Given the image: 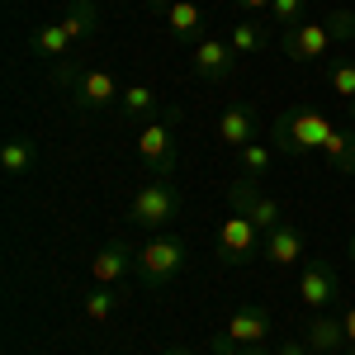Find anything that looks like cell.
<instances>
[{"instance_id": "cell-1", "label": "cell", "mask_w": 355, "mask_h": 355, "mask_svg": "<svg viewBox=\"0 0 355 355\" xmlns=\"http://www.w3.org/2000/svg\"><path fill=\"white\" fill-rule=\"evenodd\" d=\"M275 152H284V157H308V152H322L341 175H355V133H341V128H331L327 119L318 110H284L275 119Z\"/></svg>"}, {"instance_id": "cell-2", "label": "cell", "mask_w": 355, "mask_h": 355, "mask_svg": "<svg viewBox=\"0 0 355 355\" xmlns=\"http://www.w3.org/2000/svg\"><path fill=\"white\" fill-rule=\"evenodd\" d=\"M346 38H355V15L336 10L331 19H299L294 28H284L279 48L294 62H322L331 53V43H346Z\"/></svg>"}, {"instance_id": "cell-3", "label": "cell", "mask_w": 355, "mask_h": 355, "mask_svg": "<svg viewBox=\"0 0 355 355\" xmlns=\"http://www.w3.org/2000/svg\"><path fill=\"white\" fill-rule=\"evenodd\" d=\"M175 214H180V190H175L171 175L147 180V185L133 194V204H128V223H133V227H147V232H162Z\"/></svg>"}, {"instance_id": "cell-4", "label": "cell", "mask_w": 355, "mask_h": 355, "mask_svg": "<svg viewBox=\"0 0 355 355\" xmlns=\"http://www.w3.org/2000/svg\"><path fill=\"white\" fill-rule=\"evenodd\" d=\"M185 256H190V246L180 237H152V242L137 246V275L152 289H162V284H171L175 275L185 270Z\"/></svg>"}, {"instance_id": "cell-5", "label": "cell", "mask_w": 355, "mask_h": 355, "mask_svg": "<svg viewBox=\"0 0 355 355\" xmlns=\"http://www.w3.org/2000/svg\"><path fill=\"white\" fill-rule=\"evenodd\" d=\"M266 336H270V313L256 308V303H246V308H237V313L223 322V331H214L209 351L223 355V351H237V346H261Z\"/></svg>"}, {"instance_id": "cell-6", "label": "cell", "mask_w": 355, "mask_h": 355, "mask_svg": "<svg viewBox=\"0 0 355 355\" xmlns=\"http://www.w3.org/2000/svg\"><path fill=\"white\" fill-rule=\"evenodd\" d=\"M137 162L157 175H175V114L137 128Z\"/></svg>"}, {"instance_id": "cell-7", "label": "cell", "mask_w": 355, "mask_h": 355, "mask_svg": "<svg viewBox=\"0 0 355 355\" xmlns=\"http://www.w3.org/2000/svg\"><path fill=\"white\" fill-rule=\"evenodd\" d=\"M218 256L227 266H246V261L266 256V232L246 218V214H232V218H223V227H218Z\"/></svg>"}, {"instance_id": "cell-8", "label": "cell", "mask_w": 355, "mask_h": 355, "mask_svg": "<svg viewBox=\"0 0 355 355\" xmlns=\"http://www.w3.org/2000/svg\"><path fill=\"white\" fill-rule=\"evenodd\" d=\"M194 76L209 85H223L232 81V71H237V53H232V43L227 38H199L194 43Z\"/></svg>"}, {"instance_id": "cell-9", "label": "cell", "mask_w": 355, "mask_h": 355, "mask_svg": "<svg viewBox=\"0 0 355 355\" xmlns=\"http://www.w3.org/2000/svg\"><path fill=\"white\" fill-rule=\"evenodd\" d=\"M71 95H76V105H81V114H100L110 110V105H119V81H114L110 67H85L81 81L71 85Z\"/></svg>"}, {"instance_id": "cell-10", "label": "cell", "mask_w": 355, "mask_h": 355, "mask_svg": "<svg viewBox=\"0 0 355 355\" xmlns=\"http://www.w3.org/2000/svg\"><path fill=\"white\" fill-rule=\"evenodd\" d=\"M227 199H232V214H246V218L256 223L261 232H270V227H279V223H284V209L275 204L270 194H261L251 180H237V185L227 190Z\"/></svg>"}, {"instance_id": "cell-11", "label": "cell", "mask_w": 355, "mask_h": 355, "mask_svg": "<svg viewBox=\"0 0 355 355\" xmlns=\"http://www.w3.org/2000/svg\"><path fill=\"white\" fill-rule=\"evenodd\" d=\"M147 5L166 19V33L175 43H199L204 38V10L194 0H147Z\"/></svg>"}, {"instance_id": "cell-12", "label": "cell", "mask_w": 355, "mask_h": 355, "mask_svg": "<svg viewBox=\"0 0 355 355\" xmlns=\"http://www.w3.org/2000/svg\"><path fill=\"white\" fill-rule=\"evenodd\" d=\"M336 289L341 279L331 270V261H303V275H299V299L313 308V313H327L336 303Z\"/></svg>"}, {"instance_id": "cell-13", "label": "cell", "mask_w": 355, "mask_h": 355, "mask_svg": "<svg viewBox=\"0 0 355 355\" xmlns=\"http://www.w3.org/2000/svg\"><path fill=\"white\" fill-rule=\"evenodd\" d=\"M128 270H137V251L123 242V237L105 242V246H100V256L90 261V279H95V284H119Z\"/></svg>"}, {"instance_id": "cell-14", "label": "cell", "mask_w": 355, "mask_h": 355, "mask_svg": "<svg viewBox=\"0 0 355 355\" xmlns=\"http://www.w3.org/2000/svg\"><path fill=\"white\" fill-rule=\"evenodd\" d=\"M218 142L232 147V152H242L246 142H256V110L251 105H227L218 114Z\"/></svg>"}, {"instance_id": "cell-15", "label": "cell", "mask_w": 355, "mask_h": 355, "mask_svg": "<svg viewBox=\"0 0 355 355\" xmlns=\"http://www.w3.org/2000/svg\"><path fill=\"white\" fill-rule=\"evenodd\" d=\"M303 341H308V351H318V355H336L346 346V327H341L336 313H313L308 327H303Z\"/></svg>"}, {"instance_id": "cell-16", "label": "cell", "mask_w": 355, "mask_h": 355, "mask_svg": "<svg viewBox=\"0 0 355 355\" xmlns=\"http://www.w3.org/2000/svg\"><path fill=\"white\" fill-rule=\"evenodd\" d=\"M266 261L270 266H299L303 261V232L294 223H279L266 232Z\"/></svg>"}, {"instance_id": "cell-17", "label": "cell", "mask_w": 355, "mask_h": 355, "mask_svg": "<svg viewBox=\"0 0 355 355\" xmlns=\"http://www.w3.org/2000/svg\"><path fill=\"white\" fill-rule=\"evenodd\" d=\"M71 48H76V43H71V33H67L62 19H57V24H38L28 33V53H38L43 62H67Z\"/></svg>"}, {"instance_id": "cell-18", "label": "cell", "mask_w": 355, "mask_h": 355, "mask_svg": "<svg viewBox=\"0 0 355 355\" xmlns=\"http://www.w3.org/2000/svg\"><path fill=\"white\" fill-rule=\"evenodd\" d=\"M157 90L152 85H123V95H119V119H128V123H152L157 119Z\"/></svg>"}, {"instance_id": "cell-19", "label": "cell", "mask_w": 355, "mask_h": 355, "mask_svg": "<svg viewBox=\"0 0 355 355\" xmlns=\"http://www.w3.org/2000/svg\"><path fill=\"white\" fill-rule=\"evenodd\" d=\"M0 166H5V175H28L38 166V142L33 137H10L0 147Z\"/></svg>"}, {"instance_id": "cell-20", "label": "cell", "mask_w": 355, "mask_h": 355, "mask_svg": "<svg viewBox=\"0 0 355 355\" xmlns=\"http://www.w3.org/2000/svg\"><path fill=\"white\" fill-rule=\"evenodd\" d=\"M62 24H67V33H71V43H90L95 28H100V15H95L90 0H71L67 15H62Z\"/></svg>"}, {"instance_id": "cell-21", "label": "cell", "mask_w": 355, "mask_h": 355, "mask_svg": "<svg viewBox=\"0 0 355 355\" xmlns=\"http://www.w3.org/2000/svg\"><path fill=\"white\" fill-rule=\"evenodd\" d=\"M227 43H232V53L246 57V53H261L266 48V24H256V19H237V24L223 33Z\"/></svg>"}, {"instance_id": "cell-22", "label": "cell", "mask_w": 355, "mask_h": 355, "mask_svg": "<svg viewBox=\"0 0 355 355\" xmlns=\"http://www.w3.org/2000/svg\"><path fill=\"white\" fill-rule=\"evenodd\" d=\"M81 313L90 318V322H110L114 313H119V294H114V284H95V289L81 299Z\"/></svg>"}, {"instance_id": "cell-23", "label": "cell", "mask_w": 355, "mask_h": 355, "mask_svg": "<svg viewBox=\"0 0 355 355\" xmlns=\"http://www.w3.org/2000/svg\"><path fill=\"white\" fill-rule=\"evenodd\" d=\"M327 85L346 100V110L355 114V62L351 57H336V62L327 67Z\"/></svg>"}, {"instance_id": "cell-24", "label": "cell", "mask_w": 355, "mask_h": 355, "mask_svg": "<svg viewBox=\"0 0 355 355\" xmlns=\"http://www.w3.org/2000/svg\"><path fill=\"white\" fill-rule=\"evenodd\" d=\"M237 157H242V175H256V180H261V175L270 171V162H275V147H266V142H246Z\"/></svg>"}, {"instance_id": "cell-25", "label": "cell", "mask_w": 355, "mask_h": 355, "mask_svg": "<svg viewBox=\"0 0 355 355\" xmlns=\"http://www.w3.org/2000/svg\"><path fill=\"white\" fill-rule=\"evenodd\" d=\"M266 19H270V28H279V33H284V28H294L303 19V0H275Z\"/></svg>"}, {"instance_id": "cell-26", "label": "cell", "mask_w": 355, "mask_h": 355, "mask_svg": "<svg viewBox=\"0 0 355 355\" xmlns=\"http://www.w3.org/2000/svg\"><path fill=\"white\" fill-rule=\"evenodd\" d=\"M237 10H246V15H270V5L275 0H232Z\"/></svg>"}, {"instance_id": "cell-27", "label": "cell", "mask_w": 355, "mask_h": 355, "mask_svg": "<svg viewBox=\"0 0 355 355\" xmlns=\"http://www.w3.org/2000/svg\"><path fill=\"white\" fill-rule=\"evenodd\" d=\"M341 327H346V346H355V303L341 313Z\"/></svg>"}, {"instance_id": "cell-28", "label": "cell", "mask_w": 355, "mask_h": 355, "mask_svg": "<svg viewBox=\"0 0 355 355\" xmlns=\"http://www.w3.org/2000/svg\"><path fill=\"white\" fill-rule=\"evenodd\" d=\"M275 355H308V341H284Z\"/></svg>"}, {"instance_id": "cell-29", "label": "cell", "mask_w": 355, "mask_h": 355, "mask_svg": "<svg viewBox=\"0 0 355 355\" xmlns=\"http://www.w3.org/2000/svg\"><path fill=\"white\" fill-rule=\"evenodd\" d=\"M223 355H275V351H266V346H237V351H223Z\"/></svg>"}, {"instance_id": "cell-30", "label": "cell", "mask_w": 355, "mask_h": 355, "mask_svg": "<svg viewBox=\"0 0 355 355\" xmlns=\"http://www.w3.org/2000/svg\"><path fill=\"white\" fill-rule=\"evenodd\" d=\"M346 251H351V261H355V237H351V246H346Z\"/></svg>"}, {"instance_id": "cell-31", "label": "cell", "mask_w": 355, "mask_h": 355, "mask_svg": "<svg viewBox=\"0 0 355 355\" xmlns=\"http://www.w3.org/2000/svg\"><path fill=\"white\" fill-rule=\"evenodd\" d=\"M166 355H194V351H166Z\"/></svg>"}]
</instances>
